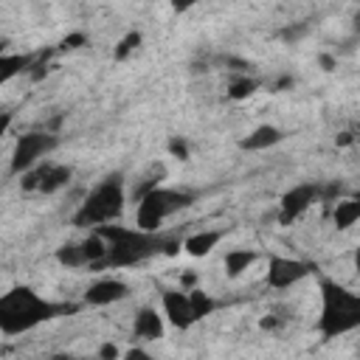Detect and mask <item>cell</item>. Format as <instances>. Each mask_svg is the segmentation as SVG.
<instances>
[{
	"instance_id": "6da1fadb",
	"label": "cell",
	"mask_w": 360,
	"mask_h": 360,
	"mask_svg": "<svg viewBox=\"0 0 360 360\" xmlns=\"http://www.w3.org/2000/svg\"><path fill=\"white\" fill-rule=\"evenodd\" d=\"M56 312V307L45 304L37 292L28 287H17L0 298V332L3 335H20L34 329L37 323L48 321Z\"/></svg>"
},
{
	"instance_id": "7a4b0ae2",
	"label": "cell",
	"mask_w": 360,
	"mask_h": 360,
	"mask_svg": "<svg viewBox=\"0 0 360 360\" xmlns=\"http://www.w3.org/2000/svg\"><path fill=\"white\" fill-rule=\"evenodd\" d=\"M124 202H127V194H124V180H121V174H110V177H104V180L82 200L79 211L73 214V225H76V228L107 225V222H112V219L121 217Z\"/></svg>"
},
{
	"instance_id": "3957f363",
	"label": "cell",
	"mask_w": 360,
	"mask_h": 360,
	"mask_svg": "<svg viewBox=\"0 0 360 360\" xmlns=\"http://www.w3.org/2000/svg\"><path fill=\"white\" fill-rule=\"evenodd\" d=\"M321 290H323V307L318 318L321 335L335 338V335L360 329V295L332 281H323Z\"/></svg>"
},
{
	"instance_id": "277c9868",
	"label": "cell",
	"mask_w": 360,
	"mask_h": 360,
	"mask_svg": "<svg viewBox=\"0 0 360 360\" xmlns=\"http://www.w3.org/2000/svg\"><path fill=\"white\" fill-rule=\"evenodd\" d=\"M98 231L110 239V253L104 259L101 267H124V264H135L152 253H158L163 248V239H158L149 231L141 228H118V225H98Z\"/></svg>"
},
{
	"instance_id": "5b68a950",
	"label": "cell",
	"mask_w": 360,
	"mask_h": 360,
	"mask_svg": "<svg viewBox=\"0 0 360 360\" xmlns=\"http://www.w3.org/2000/svg\"><path fill=\"white\" fill-rule=\"evenodd\" d=\"M191 200H194V197H191L188 191L158 186V188H152L146 197L138 200V205H135V225H138L141 231L155 233L169 217H174V214L183 211L186 205H191Z\"/></svg>"
},
{
	"instance_id": "8992f818",
	"label": "cell",
	"mask_w": 360,
	"mask_h": 360,
	"mask_svg": "<svg viewBox=\"0 0 360 360\" xmlns=\"http://www.w3.org/2000/svg\"><path fill=\"white\" fill-rule=\"evenodd\" d=\"M53 149H56V135H51L48 129L45 132L20 135L17 143H14V152H11V174H20V172L37 166Z\"/></svg>"
},
{
	"instance_id": "52a82bcc",
	"label": "cell",
	"mask_w": 360,
	"mask_h": 360,
	"mask_svg": "<svg viewBox=\"0 0 360 360\" xmlns=\"http://www.w3.org/2000/svg\"><path fill=\"white\" fill-rule=\"evenodd\" d=\"M309 264L298 262V259H284V256H273L267 264V284L276 290H287L292 284H298L301 278L309 276Z\"/></svg>"
},
{
	"instance_id": "ba28073f",
	"label": "cell",
	"mask_w": 360,
	"mask_h": 360,
	"mask_svg": "<svg viewBox=\"0 0 360 360\" xmlns=\"http://www.w3.org/2000/svg\"><path fill=\"white\" fill-rule=\"evenodd\" d=\"M160 304H163V315L172 326L177 329H188L197 318H194V309H191V298H188V290H166L160 295Z\"/></svg>"
},
{
	"instance_id": "9c48e42d",
	"label": "cell",
	"mask_w": 360,
	"mask_h": 360,
	"mask_svg": "<svg viewBox=\"0 0 360 360\" xmlns=\"http://www.w3.org/2000/svg\"><path fill=\"white\" fill-rule=\"evenodd\" d=\"M315 200H321V188L315 183H301L295 188H290L281 197V222H292L298 219Z\"/></svg>"
},
{
	"instance_id": "30bf717a",
	"label": "cell",
	"mask_w": 360,
	"mask_h": 360,
	"mask_svg": "<svg viewBox=\"0 0 360 360\" xmlns=\"http://www.w3.org/2000/svg\"><path fill=\"white\" fill-rule=\"evenodd\" d=\"M129 295V287L118 278H98L96 284L87 287L84 292V301L93 304V307H107V304H115V301H124Z\"/></svg>"
},
{
	"instance_id": "8fae6325",
	"label": "cell",
	"mask_w": 360,
	"mask_h": 360,
	"mask_svg": "<svg viewBox=\"0 0 360 360\" xmlns=\"http://www.w3.org/2000/svg\"><path fill=\"white\" fill-rule=\"evenodd\" d=\"M135 338L141 340H158L163 338V315L155 307H141L135 312V323H132Z\"/></svg>"
},
{
	"instance_id": "7c38bea8",
	"label": "cell",
	"mask_w": 360,
	"mask_h": 360,
	"mask_svg": "<svg viewBox=\"0 0 360 360\" xmlns=\"http://www.w3.org/2000/svg\"><path fill=\"white\" fill-rule=\"evenodd\" d=\"M281 138H284V135H281V129H278V127H273V124H262V127H256L248 138H242V141H239V146H242V149H248V152H262V149L276 146Z\"/></svg>"
},
{
	"instance_id": "4fadbf2b",
	"label": "cell",
	"mask_w": 360,
	"mask_h": 360,
	"mask_svg": "<svg viewBox=\"0 0 360 360\" xmlns=\"http://www.w3.org/2000/svg\"><path fill=\"white\" fill-rule=\"evenodd\" d=\"M219 239H222L219 231H197V233H191V236L183 239V250H186L188 256L200 259V256H208V253L217 248Z\"/></svg>"
},
{
	"instance_id": "5bb4252c",
	"label": "cell",
	"mask_w": 360,
	"mask_h": 360,
	"mask_svg": "<svg viewBox=\"0 0 360 360\" xmlns=\"http://www.w3.org/2000/svg\"><path fill=\"white\" fill-rule=\"evenodd\" d=\"M357 219H360V200H340V202H335L332 222H335L338 231L352 228Z\"/></svg>"
},
{
	"instance_id": "9a60e30c",
	"label": "cell",
	"mask_w": 360,
	"mask_h": 360,
	"mask_svg": "<svg viewBox=\"0 0 360 360\" xmlns=\"http://www.w3.org/2000/svg\"><path fill=\"white\" fill-rule=\"evenodd\" d=\"M253 262H256V253H253V250H245V248L228 250V253H225V273H228L231 278H239Z\"/></svg>"
},
{
	"instance_id": "2e32d148",
	"label": "cell",
	"mask_w": 360,
	"mask_h": 360,
	"mask_svg": "<svg viewBox=\"0 0 360 360\" xmlns=\"http://www.w3.org/2000/svg\"><path fill=\"white\" fill-rule=\"evenodd\" d=\"M70 177H73V169H70V166H59V163H53V166L48 169L45 180H42L39 191H42V194H56L59 188H65V186L70 183Z\"/></svg>"
},
{
	"instance_id": "e0dca14e",
	"label": "cell",
	"mask_w": 360,
	"mask_h": 360,
	"mask_svg": "<svg viewBox=\"0 0 360 360\" xmlns=\"http://www.w3.org/2000/svg\"><path fill=\"white\" fill-rule=\"evenodd\" d=\"M256 87H259L256 79H250L248 73H236V76H231L225 93H228V98H233V101H245V98H250V96L256 93Z\"/></svg>"
},
{
	"instance_id": "ac0fdd59",
	"label": "cell",
	"mask_w": 360,
	"mask_h": 360,
	"mask_svg": "<svg viewBox=\"0 0 360 360\" xmlns=\"http://www.w3.org/2000/svg\"><path fill=\"white\" fill-rule=\"evenodd\" d=\"M31 65H34L31 56H22V53H3V56H0V76H3V82H8L11 76H17V73H22V70H31Z\"/></svg>"
},
{
	"instance_id": "d6986e66",
	"label": "cell",
	"mask_w": 360,
	"mask_h": 360,
	"mask_svg": "<svg viewBox=\"0 0 360 360\" xmlns=\"http://www.w3.org/2000/svg\"><path fill=\"white\" fill-rule=\"evenodd\" d=\"M56 262L65 264V267H84L87 264V256H84L82 242H65V245H59Z\"/></svg>"
},
{
	"instance_id": "ffe728a7",
	"label": "cell",
	"mask_w": 360,
	"mask_h": 360,
	"mask_svg": "<svg viewBox=\"0 0 360 360\" xmlns=\"http://www.w3.org/2000/svg\"><path fill=\"white\" fill-rule=\"evenodd\" d=\"M141 31H129V34H124L121 39H118V45L112 48V59L115 62H124V59H129L138 48H141Z\"/></svg>"
},
{
	"instance_id": "44dd1931",
	"label": "cell",
	"mask_w": 360,
	"mask_h": 360,
	"mask_svg": "<svg viewBox=\"0 0 360 360\" xmlns=\"http://www.w3.org/2000/svg\"><path fill=\"white\" fill-rule=\"evenodd\" d=\"M188 298H191V309H194V318H197V321L205 318V315H211V312L217 309V301H214L208 292L197 290V287L188 290Z\"/></svg>"
},
{
	"instance_id": "7402d4cb",
	"label": "cell",
	"mask_w": 360,
	"mask_h": 360,
	"mask_svg": "<svg viewBox=\"0 0 360 360\" xmlns=\"http://www.w3.org/2000/svg\"><path fill=\"white\" fill-rule=\"evenodd\" d=\"M169 155L172 158H177V160H188V143H186V138H180V135H174V138H169Z\"/></svg>"
},
{
	"instance_id": "603a6c76",
	"label": "cell",
	"mask_w": 360,
	"mask_h": 360,
	"mask_svg": "<svg viewBox=\"0 0 360 360\" xmlns=\"http://www.w3.org/2000/svg\"><path fill=\"white\" fill-rule=\"evenodd\" d=\"M307 31H309V25H307V22H295V25H287L278 37H281L284 42H298L301 37H307Z\"/></svg>"
},
{
	"instance_id": "cb8c5ba5",
	"label": "cell",
	"mask_w": 360,
	"mask_h": 360,
	"mask_svg": "<svg viewBox=\"0 0 360 360\" xmlns=\"http://www.w3.org/2000/svg\"><path fill=\"white\" fill-rule=\"evenodd\" d=\"M84 42H87L84 34H68V37L62 39V51H76V48H82Z\"/></svg>"
},
{
	"instance_id": "d4e9b609",
	"label": "cell",
	"mask_w": 360,
	"mask_h": 360,
	"mask_svg": "<svg viewBox=\"0 0 360 360\" xmlns=\"http://www.w3.org/2000/svg\"><path fill=\"white\" fill-rule=\"evenodd\" d=\"M259 326H262V329L276 332V329H281V326H284V318H278V315H264V318L259 321Z\"/></svg>"
},
{
	"instance_id": "484cf974",
	"label": "cell",
	"mask_w": 360,
	"mask_h": 360,
	"mask_svg": "<svg viewBox=\"0 0 360 360\" xmlns=\"http://www.w3.org/2000/svg\"><path fill=\"white\" fill-rule=\"evenodd\" d=\"M318 65H321V70H326V73H332V70L338 68V59H335L332 53H318Z\"/></svg>"
},
{
	"instance_id": "4316f807",
	"label": "cell",
	"mask_w": 360,
	"mask_h": 360,
	"mask_svg": "<svg viewBox=\"0 0 360 360\" xmlns=\"http://www.w3.org/2000/svg\"><path fill=\"white\" fill-rule=\"evenodd\" d=\"M121 352H118V346L115 343H104L101 349H98V357H104V360H115Z\"/></svg>"
},
{
	"instance_id": "83f0119b",
	"label": "cell",
	"mask_w": 360,
	"mask_h": 360,
	"mask_svg": "<svg viewBox=\"0 0 360 360\" xmlns=\"http://www.w3.org/2000/svg\"><path fill=\"white\" fill-rule=\"evenodd\" d=\"M169 3H172V8H174V11H188V8H191V6H197L200 0H169Z\"/></svg>"
},
{
	"instance_id": "f1b7e54d",
	"label": "cell",
	"mask_w": 360,
	"mask_h": 360,
	"mask_svg": "<svg viewBox=\"0 0 360 360\" xmlns=\"http://www.w3.org/2000/svg\"><path fill=\"white\" fill-rule=\"evenodd\" d=\"M335 143H338V146H352V143H354V135H352V132H340V135L335 138Z\"/></svg>"
},
{
	"instance_id": "f546056e",
	"label": "cell",
	"mask_w": 360,
	"mask_h": 360,
	"mask_svg": "<svg viewBox=\"0 0 360 360\" xmlns=\"http://www.w3.org/2000/svg\"><path fill=\"white\" fill-rule=\"evenodd\" d=\"M194 281H197V276H194V273H183V276H180V287H188V290H191V287H194Z\"/></svg>"
},
{
	"instance_id": "4dcf8cb0",
	"label": "cell",
	"mask_w": 360,
	"mask_h": 360,
	"mask_svg": "<svg viewBox=\"0 0 360 360\" xmlns=\"http://www.w3.org/2000/svg\"><path fill=\"white\" fill-rule=\"evenodd\" d=\"M127 357H149V352H143V349H129Z\"/></svg>"
},
{
	"instance_id": "1f68e13d",
	"label": "cell",
	"mask_w": 360,
	"mask_h": 360,
	"mask_svg": "<svg viewBox=\"0 0 360 360\" xmlns=\"http://www.w3.org/2000/svg\"><path fill=\"white\" fill-rule=\"evenodd\" d=\"M354 267H357V273H360V248H357V253H354Z\"/></svg>"
}]
</instances>
